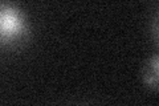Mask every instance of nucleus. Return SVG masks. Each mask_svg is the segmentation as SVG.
Masks as SVG:
<instances>
[{"instance_id": "obj_2", "label": "nucleus", "mask_w": 159, "mask_h": 106, "mask_svg": "<svg viewBox=\"0 0 159 106\" xmlns=\"http://www.w3.org/2000/svg\"><path fill=\"white\" fill-rule=\"evenodd\" d=\"M158 65H159L158 54H154L150 60H147V62L145 64L142 70L143 82L154 92L158 90Z\"/></svg>"}, {"instance_id": "obj_1", "label": "nucleus", "mask_w": 159, "mask_h": 106, "mask_svg": "<svg viewBox=\"0 0 159 106\" xmlns=\"http://www.w3.org/2000/svg\"><path fill=\"white\" fill-rule=\"evenodd\" d=\"M29 39V23L21 8L0 3V48L16 49Z\"/></svg>"}]
</instances>
